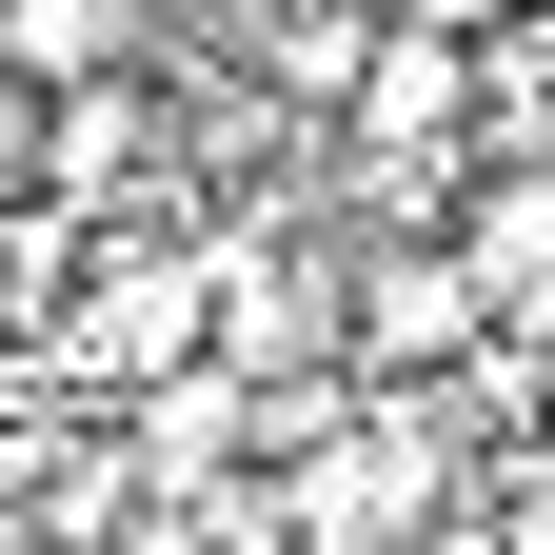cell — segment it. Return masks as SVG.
Masks as SVG:
<instances>
[{"mask_svg":"<svg viewBox=\"0 0 555 555\" xmlns=\"http://www.w3.org/2000/svg\"><path fill=\"white\" fill-rule=\"evenodd\" d=\"M456 258L516 337H555V159H476L456 179Z\"/></svg>","mask_w":555,"mask_h":555,"instance_id":"1","label":"cell"},{"mask_svg":"<svg viewBox=\"0 0 555 555\" xmlns=\"http://www.w3.org/2000/svg\"><path fill=\"white\" fill-rule=\"evenodd\" d=\"M397 555H516V535H496V496H456L437 535H397Z\"/></svg>","mask_w":555,"mask_h":555,"instance_id":"3","label":"cell"},{"mask_svg":"<svg viewBox=\"0 0 555 555\" xmlns=\"http://www.w3.org/2000/svg\"><path fill=\"white\" fill-rule=\"evenodd\" d=\"M159 60V0H0V80L21 100H119Z\"/></svg>","mask_w":555,"mask_h":555,"instance_id":"2","label":"cell"}]
</instances>
